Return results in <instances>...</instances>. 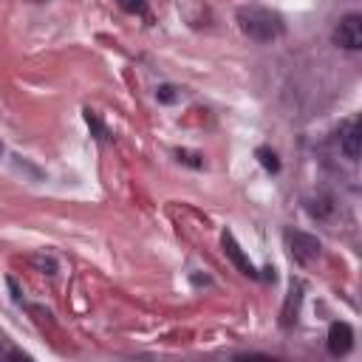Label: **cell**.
<instances>
[{
	"mask_svg": "<svg viewBox=\"0 0 362 362\" xmlns=\"http://www.w3.org/2000/svg\"><path fill=\"white\" fill-rule=\"evenodd\" d=\"M175 156H178V161H184V164H189V167H204V156H198V153H189V150H175Z\"/></svg>",
	"mask_w": 362,
	"mask_h": 362,
	"instance_id": "obj_12",
	"label": "cell"
},
{
	"mask_svg": "<svg viewBox=\"0 0 362 362\" xmlns=\"http://www.w3.org/2000/svg\"><path fill=\"white\" fill-rule=\"evenodd\" d=\"M221 246H223V255L232 260V266L240 272V274H246V277H252V280H257L260 277V272L255 269V263L249 260V255L240 249V243L235 240V235L232 232H223L221 235Z\"/></svg>",
	"mask_w": 362,
	"mask_h": 362,
	"instance_id": "obj_4",
	"label": "cell"
},
{
	"mask_svg": "<svg viewBox=\"0 0 362 362\" xmlns=\"http://www.w3.org/2000/svg\"><path fill=\"white\" fill-rule=\"evenodd\" d=\"M8 288H11V297H14V303H20V288H17V283L8 277Z\"/></svg>",
	"mask_w": 362,
	"mask_h": 362,
	"instance_id": "obj_15",
	"label": "cell"
},
{
	"mask_svg": "<svg viewBox=\"0 0 362 362\" xmlns=\"http://www.w3.org/2000/svg\"><path fill=\"white\" fill-rule=\"evenodd\" d=\"M34 266H37V269H42L45 274H54V272H57L54 257H42V255H37V257H34Z\"/></svg>",
	"mask_w": 362,
	"mask_h": 362,
	"instance_id": "obj_14",
	"label": "cell"
},
{
	"mask_svg": "<svg viewBox=\"0 0 362 362\" xmlns=\"http://www.w3.org/2000/svg\"><path fill=\"white\" fill-rule=\"evenodd\" d=\"M85 122H88V127L93 130V136H96V139H107V136H110V133H107V127L99 122V116H96L90 107H85Z\"/></svg>",
	"mask_w": 362,
	"mask_h": 362,
	"instance_id": "obj_10",
	"label": "cell"
},
{
	"mask_svg": "<svg viewBox=\"0 0 362 362\" xmlns=\"http://www.w3.org/2000/svg\"><path fill=\"white\" fill-rule=\"evenodd\" d=\"M359 133H362L359 119H351V122L342 127L339 147H342V153H345V158H348V161H356V158H359Z\"/></svg>",
	"mask_w": 362,
	"mask_h": 362,
	"instance_id": "obj_6",
	"label": "cell"
},
{
	"mask_svg": "<svg viewBox=\"0 0 362 362\" xmlns=\"http://www.w3.org/2000/svg\"><path fill=\"white\" fill-rule=\"evenodd\" d=\"M331 40H334V45H339V48H345V51H359V48H362V17H359L356 11L345 14V17L337 23Z\"/></svg>",
	"mask_w": 362,
	"mask_h": 362,
	"instance_id": "obj_2",
	"label": "cell"
},
{
	"mask_svg": "<svg viewBox=\"0 0 362 362\" xmlns=\"http://www.w3.org/2000/svg\"><path fill=\"white\" fill-rule=\"evenodd\" d=\"M0 153H3V144H0Z\"/></svg>",
	"mask_w": 362,
	"mask_h": 362,
	"instance_id": "obj_17",
	"label": "cell"
},
{
	"mask_svg": "<svg viewBox=\"0 0 362 362\" xmlns=\"http://www.w3.org/2000/svg\"><path fill=\"white\" fill-rule=\"evenodd\" d=\"M325 345H328V354L331 356H345L354 348V328L348 322H331L328 337H325Z\"/></svg>",
	"mask_w": 362,
	"mask_h": 362,
	"instance_id": "obj_5",
	"label": "cell"
},
{
	"mask_svg": "<svg viewBox=\"0 0 362 362\" xmlns=\"http://www.w3.org/2000/svg\"><path fill=\"white\" fill-rule=\"evenodd\" d=\"M235 23L255 42H274L286 34L283 17L266 6H240L235 11Z\"/></svg>",
	"mask_w": 362,
	"mask_h": 362,
	"instance_id": "obj_1",
	"label": "cell"
},
{
	"mask_svg": "<svg viewBox=\"0 0 362 362\" xmlns=\"http://www.w3.org/2000/svg\"><path fill=\"white\" fill-rule=\"evenodd\" d=\"M156 96H158V102H164V105H173V102H178V99H181L178 88H173V85H161V88L156 90Z\"/></svg>",
	"mask_w": 362,
	"mask_h": 362,
	"instance_id": "obj_11",
	"label": "cell"
},
{
	"mask_svg": "<svg viewBox=\"0 0 362 362\" xmlns=\"http://www.w3.org/2000/svg\"><path fill=\"white\" fill-rule=\"evenodd\" d=\"M130 14H147V0H116Z\"/></svg>",
	"mask_w": 362,
	"mask_h": 362,
	"instance_id": "obj_13",
	"label": "cell"
},
{
	"mask_svg": "<svg viewBox=\"0 0 362 362\" xmlns=\"http://www.w3.org/2000/svg\"><path fill=\"white\" fill-rule=\"evenodd\" d=\"M263 272H266V274H263V277H266V280H272V283H274V280H277V274H274V269H272V266H266V269H263Z\"/></svg>",
	"mask_w": 362,
	"mask_h": 362,
	"instance_id": "obj_16",
	"label": "cell"
},
{
	"mask_svg": "<svg viewBox=\"0 0 362 362\" xmlns=\"http://www.w3.org/2000/svg\"><path fill=\"white\" fill-rule=\"evenodd\" d=\"M34 3H42V0H34Z\"/></svg>",
	"mask_w": 362,
	"mask_h": 362,
	"instance_id": "obj_18",
	"label": "cell"
},
{
	"mask_svg": "<svg viewBox=\"0 0 362 362\" xmlns=\"http://www.w3.org/2000/svg\"><path fill=\"white\" fill-rule=\"evenodd\" d=\"M300 300H303V283H291L288 288V297L283 303V311H280V325L283 328H291L297 322V311H300Z\"/></svg>",
	"mask_w": 362,
	"mask_h": 362,
	"instance_id": "obj_7",
	"label": "cell"
},
{
	"mask_svg": "<svg viewBox=\"0 0 362 362\" xmlns=\"http://www.w3.org/2000/svg\"><path fill=\"white\" fill-rule=\"evenodd\" d=\"M305 209H308V215H311V218H317V221H325V218L334 212L331 195H320L317 201H308V204H305Z\"/></svg>",
	"mask_w": 362,
	"mask_h": 362,
	"instance_id": "obj_8",
	"label": "cell"
},
{
	"mask_svg": "<svg viewBox=\"0 0 362 362\" xmlns=\"http://www.w3.org/2000/svg\"><path fill=\"white\" fill-rule=\"evenodd\" d=\"M286 240H288V252H291V257H294L297 263H311V260L320 257L322 243H320L314 235L300 232V229H288V232H286Z\"/></svg>",
	"mask_w": 362,
	"mask_h": 362,
	"instance_id": "obj_3",
	"label": "cell"
},
{
	"mask_svg": "<svg viewBox=\"0 0 362 362\" xmlns=\"http://www.w3.org/2000/svg\"><path fill=\"white\" fill-rule=\"evenodd\" d=\"M255 156H257V161L263 164V170H266V173H280V158H277V153H274L272 147L260 144V147L255 150Z\"/></svg>",
	"mask_w": 362,
	"mask_h": 362,
	"instance_id": "obj_9",
	"label": "cell"
}]
</instances>
